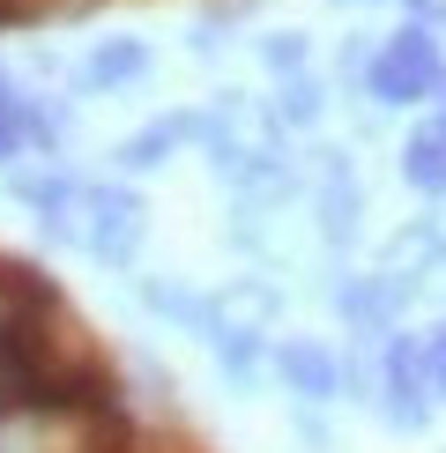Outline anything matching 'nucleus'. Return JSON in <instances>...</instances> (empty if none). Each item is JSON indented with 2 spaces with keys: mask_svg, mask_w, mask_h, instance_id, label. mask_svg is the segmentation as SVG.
<instances>
[{
  "mask_svg": "<svg viewBox=\"0 0 446 453\" xmlns=\"http://www.w3.org/2000/svg\"><path fill=\"white\" fill-rule=\"evenodd\" d=\"M446 82V60H439V37L432 30H395L380 52L365 60V89L380 104H417V97H432V89Z\"/></svg>",
  "mask_w": 446,
  "mask_h": 453,
  "instance_id": "obj_1",
  "label": "nucleus"
},
{
  "mask_svg": "<svg viewBox=\"0 0 446 453\" xmlns=\"http://www.w3.org/2000/svg\"><path fill=\"white\" fill-rule=\"evenodd\" d=\"M74 238H82L89 260H104V268H135V253H142V201L127 194V186H82Z\"/></svg>",
  "mask_w": 446,
  "mask_h": 453,
  "instance_id": "obj_2",
  "label": "nucleus"
},
{
  "mask_svg": "<svg viewBox=\"0 0 446 453\" xmlns=\"http://www.w3.org/2000/svg\"><path fill=\"white\" fill-rule=\"evenodd\" d=\"M334 305H342V319L365 334V342H387V334H395V319H402V305H409V290L380 268V275H350L342 290H334Z\"/></svg>",
  "mask_w": 446,
  "mask_h": 453,
  "instance_id": "obj_3",
  "label": "nucleus"
},
{
  "mask_svg": "<svg viewBox=\"0 0 446 453\" xmlns=\"http://www.w3.org/2000/svg\"><path fill=\"white\" fill-rule=\"evenodd\" d=\"M275 372H283V387L297 402H312V409L342 394V365H334V349H320L312 334H290V342L275 349Z\"/></svg>",
  "mask_w": 446,
  "mask_h": 453,
  "instance_id": "obj_4",
  "label": "nucleus"
},
{
  "mask_svg": "<svg viewBox=\"0 0 446 453\" xmlns=\"http://www.w3.org/2000/svg\"><path fill=\"white\" fill-rule=\"evenodd\" d=\"M312 209H320V238H327V245H350V238H358L365 194H358V179H350V164L334 157V149H320V194H312Z\"/></svg>",
  "mask_w": 446,
  "mask_h": 453,
  "instance_id": "obj_5",
  "label": "nucleus"
},
{
  "mask_svg": "<svg viewBox=\"0 0 446 453\" xmlns=\"http://www.w3.org/2000/svg\"><path fill=\"white\" fill-rule=\"evenodd\" d=\"M142 74H149V45L142 37H104V45L82 60L74 82L82 89H127V82H142Z\"/></svg>",
  "mask_w": 446,
  "mask_h": 453,
  "instance_id": "obj_6",
  "label": "nucleus"
},
{
  "mask_svg": "<svg viewBox=\"0 0 446 453\" xmlns=\"http://www.w3.org/2000/svg\"><path fill=\"white\" fill-rule=\"evenodd\" d=\"M179 142H194V111H172V119H157V127H142V134H127V142H119V164H127V172H157Z\"/></svg>",
  "mask_w": 446,
  "mask_h": 453,
  "instance_id": "obj_7",
  "label": "nucleus"
},
{
  "mask_svg": "<svg viewBox=\"0 0 446 453\" xmlns=\"http://www.w3.org/2000/svg\"><path fill=\"white\" fill-rule=\"evenodd\" d=\"M402 179L424 186V194H446V119H424L402 149Z\"/></svg>",
  "mask_w": 446,
  "mask_h": 453,
  "instance_id": "obj_8",
  "label": "nucleus"
},
{
  "mask_svg": "<svg viewBox=\"0 0 446 453\" xmlns=\"http://www.w3.org/2000/svg\"><path fill=\"white\" fill-rule=\"evenodd\" d=\"M320 104H327V89L312 82V74H283V97H275V119L283 127H312Z\"/></svg>",
  "mask_w": 446,
  "mask_h": 453,
  "instance_id": "obj_9",
  "label": "nucleus"
},
{
  "mask_svg": "<svg viewBox=\"0 0 446 453\" xmlns=\"http://www.w3.org/2000/svg\"><path fill=\"white\" fill-rule=\"evenodd\" d=\"M260 52H268V67H275V74H305V37H268Z\"/></svg>",
  "mask_w": 446,
  "mask_h": 453,
  "instance_id": "obj_10",
  "label": "nucleus"
},
{
  "mask_svg": "<svg viewBox=\"0 0 446 453\" xmlns=\"http://www.w3.org/2000/svg\"><path fill=\"white\" fill-rule=\"evenodd\" d=\"M297 439H305V446H327V417H320V409H297Z\"/></svg>",
  "mask_w": 446,
  "mask_h": 453,
  "instance_id": "obj_11",
  "label": "nucleus"
},
{
  "mask_svg": "<svg viewBox=\"0 0 446 453\" xmlns=\"http://www.w3.org/2000/svg\"><path fill=\"white\" fill-rule=\"evenodd\" d=\"M8 157H23V134H15V127H0V164Z\"/></svg>",
  "mask_w": 446,
  "mask_h": 453,
  "instance_id": "obj_12",
  "label": "nucleus"
}]
</instances>
